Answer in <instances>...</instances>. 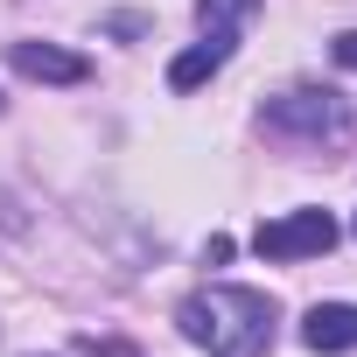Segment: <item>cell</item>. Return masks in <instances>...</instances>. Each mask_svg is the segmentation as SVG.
<instances>
[{
  "label": "cell",
  "instance_id": "obj_3",
  "mask_svg": "<svg viewBox=\"0 0 357 357\" xmlns=\"http://www.w3.org/2000/svg\"><path fill=\"white\" fill-rule=\"evenodd\" d=\"M336 245V218L329 211H280L252 231V252L259 259H322Z\"/></svg>",
  "mask_w": 357,
  "mask_h": 357
},
{
  "label": "cell",
  "instance_id": "obj_2",
  "mask_svg": "<svg viewBox=\"0 0 357 357\" xmlns=\"http://www.w3.org/2000/svg\"><path fill=\"white\" fill-rule=\"evenodd\" d=\"M259 126L287 133V140H343V98L336 91H280L259 105Z\"/></svg>",
  "mask_w": 357,
  "mask_h": 357
},
{
  "label": "cell",
  "instance_id": "obj_10",
  "mask_svg": "<svg viewBox=\"0 0 357 357\" xmlns=\"http://www.w3.org/2000/svg\"><path fill=\"white\" fill-rule=\"evenodd\" d=\"M350 231H357V225H350Z\"/></svg>",
  "mask_w": 357,
  "mask_h": 357
},
{
  "label": "cell",
  "instance_id": "obj_5",
  "mask_svg": "<svg viewBox=\"0 0 357 357\" xmlns=\"http://www.w3.org/2000/svg\"><path fill=\"white\" fill-rule=\"evenodd\" d=\"M301 343H308L315 357L357 350V301H315V308L301 315Z\"/></svg>",
  "mask_w": 357,
  "mask_h": 357
},
{
  "label": "cell",
  "instance_id": "obj_9",
  "mask_svg": "<svg viewBox=\"0 0 357 357\" xmlns=\"http://www.w3.org/2000/svg\"><path fill=\"white\" fill-rule=\"evenodd\" d=\"M0 105H8V98H0Z\"/></svg>",
  "mask_w": 357,
  "mask_h": 357
},
{
  "label": "cell",
  "instance_id": "obj_7",
  "mask_svg": "<svg viewBox=\"0 0 357 357\" xmlns=\"http://www.w3.org/2000/svg\"><path fill=\"white\" fill-rule=\"evenodd\" d=\"M252 15H259V0H197V22H204V36H238Z\"/></svg>",
  "mask_w": 357,
  "mask_h": 357
},
{
  "label": "cell",
  "instance_id": "obj_8",
  "mask_svg": "<svg viewBox=\"0 0 357 357\" xmlns=\"http://www.w3.org/2000/svg\"><path fill=\"white\" fill-rule=\"evenodd\" d=\"M329 56H336V70H357V29H343V36L329 43Z\"/></svg>",
  "mask_w": 357,
  "mask_h": 357
},
{
  "label": "cell",
  "instance_id": "obj_1",
  "mask_svg": "<svg viewBox=\"0 0 357 357\" xmlns=\"http://www.w3.org/2000/svg\"><path fill=\"white\" fill-rule=\"evenodd\" d=\"M273 322H280V308H273V294H259V287H197L183 308H175V329H183L204 357H266L273 350Z\"/></svg>",
  "mask_w": 357,
  "mask_h": 357
},
{
  "label": "cell",
  "instance_id": "obj_6",
  "mask_svg": "<svg viewBox=\"0 0 357 357\" xmlns=\"http://www.w3.org/2000/svg\"><path fill=\"white\" fill-rule=\"evenodd\" d=\"M231 50H238V36H204L197 50H183V56L168 63V84H175V91H197V84H211V77L231 63Z\"/></svg>",
  "mask_w": 357,
  "mask_h": 357
},
{
  "label": "cell",
  "instance_id": "obj_4",
  "mask_svg": "<svg viewBox=\"0 0 357 357\" xmlns=\"http://www.w3.org/2000/svg\"><path fill=\"white\" fill-rule=\"evenodd\" d=\"M8 63L36 84H84L91 77V63L77 50H56V43H8Z\"/></svg>",
  "mask_w": 357,
  "mask_h": 357
}]
</instances>
